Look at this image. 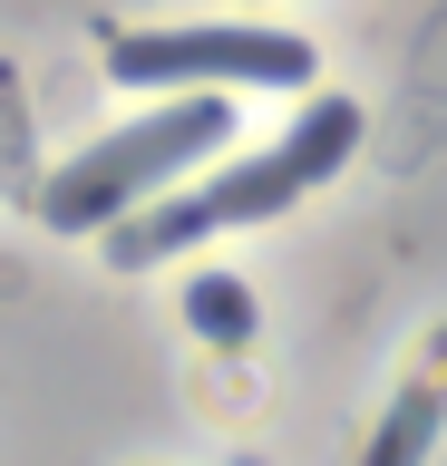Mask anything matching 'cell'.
I'll list each match as a JSON object with an SVG mask.
<instances>
[{
  "label": "cell",
  "mask_w": 447,
  "mask_h": 466,
  "mask_svg": "<svg viewBox=\"0 0 447 466\" xmlns=\"http://www.w3.org/2000/svg\"><path fill=\"white\" fill-rule=\"evenodd\" d=\"M311 195V175H301L292 146H263V156H234V166L205 175V204H214V233L224 224H272V214H292Z\"/></svg>",
  "instance_id": "3957f363"
},
{
  "label": "cell",
  "mask_w": 447,
  "mask_h": 466,
  "mask_svg": "<svg viewBox=\"0 0 447 466\" xmlns=\"http://www.w3.org/2000/svg\"><path fill=\"white\" fill-rule=\"evenodd\" d=\"M195 233H214L205 185H195V195H176V185H166V195H147L137 214H117V224H107V262H117V272H147V262H166L176 243H195Z\"/></svg>",
  "instance_id": "277c9868"
},
{
  "label": "cell",
  "mask_w": 447,
  "mask_h": 466,
  "mask_svg": "<svg viewBox=\"0 0 447 466\" xmlns=\"http://www.w3.org/2000/svg\"><path fill=\"white\" fill-rule=\"evenodd\" d=\"M185 320H195L214 350H243L253 340V291H243L234 272H195V282H185Z\"/></svg>",
  "instance_id": "8992f818"
},
{
  "label": "cell",
  "mask_w": 447,
  "mask_h": 466,
  "mask_svg": "<svg viewBox=\"0 0 447 466\" xmlns=\"http://www.w3.org/2000/svg\"><path fill=\"white\" fill-rule=\"evenodd\" d=\"M311 39L253 20H195V29H127L107 49L117 87H311Z\"/></svg>",
  "instance_id": "7a4b0ae2"
},
{
  "label": "cell",
  "mask_w": 447,
  "mask_h": 466,
  "mask_svg": "<svg viewBox=\"0 0 447 466\" xmlns=\"http://www.w3.org/2000/svg\"><path fill=\"white\" fill-rule=\"evenodd\" d=\"M438 418H447V340H438V370L399 389V408L380 418V437H370V457H360V466H418V457H428V437H438Z\"/></svg>",
  "instance_id": "5b68a950"
},
{
  "label": "cell",
  "mask_w": 447,
  "mask_h": 466,
  "mask_svg": "<svg viewBox=\"0 0 447 466\" xmlns=\"http://www.w3.org/2000/svg\"><path fill=\"white\" fill-rule=\"evenodd\" d=\"M224 146H234V97H224V87H185V97H166L156 116L97 137L88 156L49 166L39 224L49 233H107L117 214H137L147 195H166L185 166H205V156H224Z\"/></svg>",
  "instance_id": "6da1fadb"
}]
</instances>
